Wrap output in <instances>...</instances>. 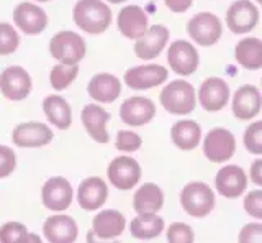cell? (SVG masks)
Listing matches in <instances>:
<instances>
[{"instance_id": "6da1fadb", "label": "cell", "mask_w": 262, "mask_h": 243, "mask_svg": "<svg viewBox=\"0 0 262 243\" xmlns=\"http://www.w3.org/2000/svg\"><path fill=\"white\" fill-rule=\"evenodd\" d=\"M72 18L82 31L100 35L112 25L113 13L103 0H77L72 10Z\"/></svg>"}, {"instance_id": "7a4b0ae2", "label": "cell", "mask_w": 262, "mask_h": 243, "mask_svg": "<svg viewBox=\"0 0 262 243\" xmlns=\"http://www.w3.org/2000/svg\"><path fill=\"white\" fill-rule=\"evenodd\" d=\"M159 100L164 110L172 113V115H188L195 110L199 97H196L195 89L190 83L184 79H177L162 87Z\"/></svg>"}, {"instance_id": "3957f363", "label": "cell", "mask_w": 262, "mask_h": 243, "mask_svg": "<svg viewBox=\"0 0 262 243\" xmlns=\"http://www.w3.org/2000/svg\"><path fill=\"white\" fill-rule=\"evenodd\" d=\"M215 192L207 183L193 181L184 186L180 192V206L184 212L193 218L207 217L215 209Z\"/></svg>"}, {"instance_id": "277c9868", "label": "cell", "mask_w": 262, "mask_h": 243, "mask_svg": "<svg viewBox=\"0 0 262 243\" xmlns=\"http://www.w3.org/2000/svg\"><path fill=\"white\" fill-rule=\"evenodd\" d=\"M49 53L59 63L79 64L85 58V39L74 31H59L49 42Z\"/></svg>"}, {"instance_id": "5b68a950", "label": "cell", "mask_w": 262, "mask_h": 243, "mask_svg": "<svg viewBox=\"0 0 262 243\" xmlns=\"http://www.w3.org/2000/svg\"><path fill=\"white\" fill-rule=\"evenodd\" d=\"M187 33L196 45L208 48L220 42L223 35V25L215 13L200 12L187 22Z\"/></svg>"}, {"instance_id": "8992f818", "label": "cell", "mask_w": 262, "mask_h": 243, "mask_svg": "<svg viewBox=\"0 0 262 243\" xmlns=\"http://www.w3.org/2000/svg\"><path fill=\"white\" fill-rule=\"evenodd\" d=\"M236 151V138L234 135L223 127L211 128L203 138V155L211 163H226Z\"/></svg>"}, {"instance_id": "52a82bcc", "label": "cell", "mask_w": 262, "mask_h": 243, "mask_svg": "<svg viewBox=\"0 0 262 243\" xmlns=\"http://www.w3.org/2000/svg\"><path fill=\"white\" fill-rule=\"evenodd\" d=\"M106 177L113 188L120 191H131L141 179V166L131 156L121 155L112 159L106 168Z\"/></svg>"}, {"instance_id": "ba28073f", "label": "cell", "mask_w": 262, "mask_h": 243, "mask_svg": "<svg viewBox=\"0 0 262 243\" xmlns=\"http://www.w3.org/2000/svg\"><path fill=\"white\" fill-rule=\"evenodd\" d=\"M169 77V71L161 66V64L156 63H147L141 64V66H135L129 68L123 80L129 89H135V91H147V89H154L158 86H162Z\"/></svg>"}, {"instance_id": "9c48e42d", "label": "cell", "mask_w": 262, "mask_h": 243, "mask_svg": "<svg viewBox=\"0 0 262 243\" xmlns=\"http://www.w3.org/2000/svg\"><path fill=\"white\" fill-rule=\"evenodd\" d=\"M259 23V10L251 0H236L226 10V27L234 35L249 33Z\"/></svg>"}, {"instance_id": "30bf717a", "label": "cell", "mask_w": 262, "mask_h": 243, "mask_svg": "<svg viewBox=\"0 0 262 243\" xmlns=\"http://www.w3.org/2000/svg\"><path fill=\"white\" fill-rule=\"evenodd\" d=\"M31 77L21 66H8L0 74V92L5 99L20 102L31 92Z\"/></svg>"}, {"instance_id": "8fae6325", "label": "cell", "mask_w": 262, "mask_h": 243, "mask_svg": "<svg viewBox=\"0 0 262 243\" xmlns=\"http://www.w3.org/2000/svg\"><path fill=\"white\" fill-rule=\"evenodd\" d=\"M167 63L169 68L179 76H192L199 69L200 56L196 48L185 42V39H177L167 50Z\"/></svg>"}, {"instance_id": "7c38bea8", "label": "cell", "mask_w": 262, "mask_h": 243, "mask_svg": "<svg viewBox=\"0 0 262 243\" xmlns=\"http://www.w3.org/2000/svg\"><path fill=\"white\" fill-rule=\"evenodd\" d=\"M74 199V189L71 183L62 176H54L43 184L41 189V200L43 206L53 212H62L69 209Z\"/></svg>"}, {"instance_id": "4fadbf2b", "label": "cell", "mask_w": 262, "mask_h": 243, "mask_svg": "<svg viewBox=\"0 0 262 243\" xmlns=\"http://www.w3.org/2000/svg\"><path fill=\"white\" fill-rule=\"evenodd\" d=\"M199 102L200 107L207 112H220L226 107L231 99V91L225 79L211 76L202 83L199 89Z\"/></svg>"}, {"instance_id": "5bb4252c", "label": "cell", "mask_w": 262, "mask_h": 243, "mask_svg": "<svg viewBox=\"0 0 262 243\" xmlns=\"http://www.w3.org/2000/svg\"><path fill=\"white\" fill-rule=\"evenodd\" d=\"M54 135L48 125L41 121H28V124H20L13 128L12 141L20 148H39L46 147L53 141Z\"/></svg>"}, {"instance_id": "9a60e30c", "label": "cell", "mask_w": 262, "mask_h": 243, "mask_svg": "<svg viewBox=\"0 0 262 243\" xmlns=\"http://www.w3.org/2000/svg\"><path fill=\"white\" fill-rule=\"evenodd\" d=\"M169 28L164 25H151L146 30V33L136 39L135 43V54L139 59L149 61L156 59L164 51V48L169 43Z\"/></svg>"}, {"instance_id": "2e32d148", "label": "cell", "mask_w": 262, "mask_h": 243, "mask_svg": "<svg viewBox=\"0 0 262 243\" xmlns=\"http://www.w3.org/2000/svg\"><path fill=\"white\" fill-rule=\"evenodd\" d=\"M215 189L220 196L226 199H236L248 189V176L241 166L226 165L220 168L215 177Z\"/></svg>"}, {"instance_id": "e0dca14e", "label": "cell", "mask_w": 262, "mask_h": 243, "mask_svg": "<svg viewBox=\"0 0 262 243\" xmlns=\"http://www.w3.org/2000/svg\"><path fill=\"white\" fill-rule=\"evenodd\" d=\"M13 23L25 35L35 36L43 33L48 27V15L41 7L35 4L21 2L13 10Z\"/></svg>"}, {"instance_id": "ac0fdd59", "label": "cell", "mask_w": 262, "mask_h": 243, "mask_svg": "<svg viewBox=\"0 0 262 243\" xmlns=\"http://www.w3.org/2000/svg\"><path fill=\"white\" fill-rule=\"evenodd\" d=\"M156 115V105L147 97H129L120 107V118L128 127L147 125Z\"/></svg>"}, {"instance_id": "d6986e66", "label": "cell", "mask_w": 262, "mask_h": 243, "mask_svg": "<svg viewBox=\"0 0 262 243\" xmlns=\"http://www.w3.org/2000/svg\"><path fill=\"white\" fill-rule=\"evenodd\" d=\"M231 107L237 120H252L262 109V94L256 86L244 84L234 92Z\"/></svg>"}, {"instance_id": "ffe728a7", "label": "cell", "mask_w": 262, "mask_h": 243, "mask_svg": "<svg viewBox=\"0 0 262 243\" xmlns=\"http://www.w3.org/2000/svg\"><path fill=\"white\" fill-rule=\"evenodd\" d=\"M117 27L125 38L138 39L149 28V18L139 5H126L118 12Z\"/></svg>"}, {"instance_id": "44dd1931", "label": "cell", "mask_w": 262, "mask_h": 243, "mask_svg": "<svg viewBox=\"0 0 262 243\" xmlns=\"http://www.w3.org/2000/svg\"><path fill=\"white\" fill-rule=\"evenodd\" d=\"M112 115L103 107L97 104H87L80 112V120L89 136L97 143H108L110 136L106 130V124Z\"/></svg>"}, {"instance_id": "7402d4cb", "label": "cell", "mask_w": 262, "mask_h": 243, "mask_svg": "<svg viewBox=\"0 0 262 243\" xmlns=\"http://www.w3.org/2000/svg\"><path fill=\"white\" fill-rule=\"evenodd\" d=\"M106 199H108V186L98 176L87 177L77 189V202L84 210H97L100 209Z\"/></svg>"}, {"instance_id": "603a6c76", "label": "cell", "mask_w": 262, "mask_h": 243, "mask_svg": "<svg viewBox=\"0 0 262 243\" xmlns=\"http://www.w3.org/2000/svg\"><path fill=\"white\" fill-rule=\"evenodd\" d=\"M45 238L51 243H72L77 240L79 229L77 224L69 215H53L48 217L43 224Z\"/></svg>"}, {"instance_id": "cb8c5ba5", "label": "cell", "mask_w": 262, "mask_h": 243, "mask_svg": "<svg viewBox=\"0 0 262 243\" xmlns=\"http://www.w3.org/2000/svg\"><path fill=\"white\" fill-rule=\"evenodd\" d=\"M87 92L95 102L112 104L121 94V80L108 72H98L89 80Z\"/></svg>"}, {"instance_id": "d4e9b609", "label": "cell", "mask_w": 262, "mask_h": 243, "mask_svg": "<svg viewBox=\"0 0 262 243\" xmlns=\"http://www.w3.org/2000/svg\"><path fill=\"white\" fill-rule=\"evenodd\" d=\"M126 218L121 212L115 209H105L98 212L92 220V232L102 240L118 238L125 232Z\"/></svg>"}, {"instance_id": "484cf974", "label": "cell", "mask_w": 262, "mask_h": 243, "mask_svg": "<svg viewBox=\"0 0 262 243\" xmlns=\"http://www.w3.org/2000/svg\"><path fill=\"white\" fill-rule=\"evenodd\" d=\"M170 140L179 150L192 151L200 145L202 127L195 120H179L170 128Z\"/></svg>"}, {"instance_id": "4316f807", "label": "cell", "mask_w": 262, "mask_h": 243, "mask_svg": "<svg viewBox=\"0 0 262 243\" xmlns=\"http://www.w3.org/2000/svg\"><path fill=\"white\" fill-rule=\"evenodd\" d=\"M234 59L248 71L262 69V39L246 36L234 48Z\"/></svg>"}, {"instance_id": "83f0119b", "label": "cell", "mask_w": 262, "mask_h": 243, "mask_svg": "<svg viewBox=\"0 0 262 243\" xmlns=\"http://www.w3.org/2000/svg\"><path fill=\"white\" fill-rule=\"evenodd\" d=\"M164 206V192L158 184L146 183L133 196V209L136 214H158Z\"/></svg>"}, {"instance_id": "f1b7e54d", "label": "cell", "mask_w": 262, "mask_h": 243, "mask_svg": "<svg viewBox=\"0 0 262 243\" xmlns=\"http://www.w3.org/2000/svg\"><path fill=\"white\" fill-rule=\"evenodd\" d=\"M43 110L48 121L59 130H68L72 125V109L61 95H48L43 100Z\"/></svg>"}, {"instance_id": "f546056e", "label": "cell", "mask_w": 262, "mask_h": 243, "mask_svg": "<svg viewBox=\"0 0 262 243\" xmlns=\"http://www.w3.org/2000/svg\"><path fill=\"white\" fill-rule=\"evenodd\" d=\"M164 229H166L164 218L158 214H138L129 224L131 237L138 240H152L159 237Z\"/></svg>"}, {"instance_id": "4dcf8cb0", "label": "cell", "mask_w": 262, "mask_h": 243, "mask_svg": "<svg viewBox=\"0 0 262 243\" xmlns=\"http://www.w3.org/2000/svg\"><path fill=\"white\" fill-rule=\"evenodd\" d=\"M79 74V64H64L59 63L49 72V83L56 91H64L68 89Z\"/></svg>"}, {"instance_id": "1f68e13d", "label": "cell", "mask_w": 262, "mask_h": 243, "mask_svg": "<svg viewBox=\"0 0 262 243\" xmlns=\"http://www.w3.org/2000/svg\"><path fill=\"white\" fill-rule=\"evenodd\" d=\"M244 147L252 155H262V120L252 121L243 136Z\"/></svg>"}, {"instance_id": "d6a6232c", "label": "cell", "mask_w": 262, "mask_h": 243, "mask_svg": "<svg viewBox=\"0 0 262 243\" xmlns=\"http://www.w3.org/2000/svg\"><path fill=\"white\" fill-rule=\"evenodd\" d=\"M20 45V36L10 23H0V56H7L16 51Z\"/></svg>"}, {"instance_id": "836d02e7", "label": "cell", "mask_w": 262, "mask_h": 243, "mask_svg": "<svg viewBox=\"0 0 262 243\" xmlns=\"http://www.w3.org/2000/svg\"><path fill=\"white\" fill-rule=\"evenodd\" d=\"M28 229L20 222H7L0 227V241L15 243L28 240Z\"/></svg>"}, {"instance_id": "e575fe53", "label": "cell", "mask_w": 262, "mask_h": 243, "mask_svg": "<svg viewBox=\"0 0 262 243\" xmlns=\"http://www.w3.org/2000/svg\"><path fill=\"white\" fill-rule=\"evenodd\" d=\"M166 235L170 243H192L195 240V233L192 230V227L184 222L170 224Z\"/></svg>"}, {"instance_id": "d590c367", "label": "cell", "mask_w": 262, "mask_h": 243, "mask_svg": "<svg viewBox=\"0 0 262 243\" xmlns=\"http://www.w3.org/2000/svg\"><path fill=\"white\" fill-rule=\"evenodd\" d=\"M143 145V138L138 133L131 132V130H120L117 133V141H115V147L118 151H126V153H133L138 151Z\"/></svg>"}, {"instance_id": "8d00e7d4", "label": "cell", "mask_w": 262, "mask_h": 243, "mask_svg": "<svg viewBox=\"0 0 262 243\" xmlns=\"http://www.w3.org/2000/svg\"><path fill=\"white\" fill-rule=\"evenodd\" d=\"M16 168V155L15 151L7 147V145H0V179L8 177Z\"/></svg>"}, {"instance_id": "74e56055", "label": "cell", "mask_w": 262, "mask_h": 243, "mask_svg": "<svg viewBox=\"0 0 262 243\" xmlns=\"http://www.w3.org/2000/svg\"><path fill=\"white\" fill-rule=\"evenodd\" d=\"M243 204H244V210L251 217L262 220V191L260 189L249 191L246 194Z\"/></svg>"}, {"instance_id": "f35d334b", "label": "cell", "mask_w": 262, "mask_h": 243, "mask_svg": "<svg viewBox=\"0 0 262 243\" xmlns=\"http://www.w3.org/2000/svg\"><path fill=\"white\" fill-rule=\"evenodd\" d=\"M237 240L241 243H254V241L262 243V224L257 222L246 224L241 229L239 235H237Z\"/></svg>"}, {"instance_id": "ab89813d", "label": "cell", "mask_w": 262, "mask_h": 243, "mask_svg": "<svg viewBox=\"0 0 262 243\" xmlns=\"http://www.w3.org/2000/svg\"><path fill=\"white\" fill-rule=\"evenodd\" d=\"M166 7L174 13H184L192 7L193 0H164Z\"/></svg>"}, {"instance_id": "60d3db41", "label": "cell", "mask_w": 262, "mask_h": 243, "mask_svg": "<svg viewBox=\"0 0 262 243\" xmlns=\"http://www.w3.org/2000/svg\"><path fill=\"white\" fill-rule=\"evenodd\" d=\"M249 177L251 181L256 184V186H260L262 188V159H256L254 163L251 165V169H249Z\"/></svg>"}, {"instance_id": "b9f144b4", "label": "cell", "mask_w": 262, "mask_h": 243, "mask_svg": "<svg viewBox=\"0 0 262 243\" xmlns=\"http://www.w3.org/2000/svg\"><path fill=\"white\" fill-rule=\"evenodd\" d=\"M108 4H113V5H117V4H123V2H126V0H106Z\"/></svg>"}, {"instance_id": "7bdbcfd3", "label": "cell", "mask_w": 262, "mask_h": 243, "mask_svg": "<svg viewBox=\"0 0 262 243\" xmlns=\"http://www.w3.org/2000/svg\"><path fill=\"white\" fill-rule=\"evenodd\" d=\"M36 2H49V0H36Z\"/></svg>"}, {"instance_id": "ee69618b", "label": "cell", "mask_w": 262, "mask_h": 243, "mask_svg": "<svg viewBox=\"0 0 262 243\" xmlns=\"http://www.w3.org/2000/svg\"><path fill=\"white\" fill-rule=\"evenodd\" d=\"M256 2H257V4H260V5H262V0H256Z\"/></svg>"}, {"instance_id": "f6af8a7d", "label": "cell", "mask_w": 262, "mask_h": 243, "mask_svg": "<svg viewBox=\"0 0 262 243\" xmlns=\"http://www.w3.org/2000/svg\"><path fill=\"white\" fill-rule=\"evenodd\" d=\"M260 86H262V79H260Z\"/></svg>"}]
</instances>
